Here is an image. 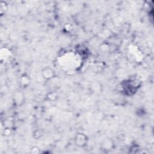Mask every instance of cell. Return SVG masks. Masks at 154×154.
<instances>
[{
    "label": "cell",
    "mask_w": 154,
    "mask_h": 154,
    "mask_svg": "<svg viewBox=\"0 0 154 154\" xmlns=\"http://www.w3.org/2000/svg\"><path fill=\"white\" fill-rule=\"evenodd\" d=\"M90 90L94 94H99L102 91V84L99 81H93L90 84Z\"/></svg>",
    "instance_id": "5b68a950"
},
{
    "label": "cell",
    "mask_w": 154,
    "mask_h": 154,
    "mask_svg": "<svg viewBox=\"0 0 154 154\" xmlns=\"http://www.w3.org/2000/svg\"><path fill=\"white\" fill-rule=\"evenodd\" d=\"M101 148L105 151L111 150L114 147V143L111 138H105L104 139L100 144Z\"/></svg>",
    "instance_id": "3957f363"
},
{
    "label": "cell",
    "mask_w": 154,
    "mask_h": 154,
    "mask_svg": "<svg viewBox=\"0 0 154 154\" xmlns=\"http://www.w3.org/2000/svg\"><path fill=\"white\" fill-rule=\"evenodd\" d=\"M29 82V80L28 76L23 75V76H22V78L20 79V82L23 85H26L28 84Z\"/></svg>",
    "instance_id": "8992f818"
},
{
    "label": "cell",
    "mask_w": 154,
    "mask_h": 154,
    "mask_svg": "<svg viewBox=\"0 0 154 154\" xmlns=\"http://www.w3.org/2000/svg\"><path fill=\"white\" fill-rule=\"evenodd\" d=\"M42 75L45 79L49 81L55 76V72L52 68L46 67L42 70Z\"/></svg>",
    "instance_id": "277c9868"
},
{
    "label": "cell",
    "mask_w": 154,
    "mask_h": 154,
    "mask_svg": "<svg viewBox=\"0 0 154 154\" xmlns=\"http://www.w3.org/2000/svg\"><path fill=\"white\" fill-rule=\"evenodd\" d=\"M13 100L16 106H21L25 100L24 93L20 90L16 91L13 96Z\"/></svg>",
    "instance_id": "6da1fadb"
},
{
    "label": "cell",
    "mask_w": 154,
    "mask_h": 154,
    "mask_svg": "<svg viewBox=\"0 0 154 154\" xmlns=\"http://www.w3.org/2000/svg\"><path fill=\"white\" fill-rule=\"evenodd\" d=\"M87 137L82 133H79L76 135L74 141L75 144L80 147H82L86 146L87 144Z\"/></svg>",
    "instance_id": "7a4b0ae2"
},
{
    "label": "cell",
    "mask_w": 154,
    "mask_h": 154,
    "mask_svg": "<svg viewBox=\"0 0 154 154\" xmlns=\"http://www.w3.org/2000/svg\"><path fill=\"white\" fill-rule=\"evenodd\" d=\"M30 152L31 153H34V154L38 153H40V149H39V147H38L37 146H34L31 148Z\"/></svg>",
    "instance_id": "52a82bcc"
}]
</instances>
